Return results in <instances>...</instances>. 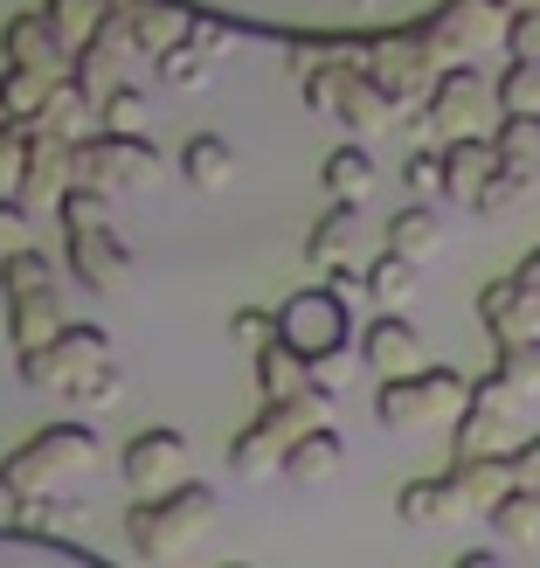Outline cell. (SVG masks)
I'll return each instance as SVG.
<instances>
[{"label":"cell","instance_id":"obj_1","mask_svg":"<svg viewBox=\"0 0 540 568\" xmlns=\"http://www.w3.org/2000/svg\"><path fill=\"white\" fill-rule=\"evenodd\" d=\"M277 339L312 367V382L333 388L339 367H347V339H354V298H339L333 284L292 292V298L277 305Z\"/></svg>","mask_w":540,"mask_h":568},{"label":"cell","instance_id":"obj_2","mask_svg":"<svg viewBox=\"0 0 540 568\" xmlns=\"http://www.w3.org/2000/svg\"><path fill=\"white\" fill-rule=\"evenodd\" d=\"M55 222H63V257H70V277L91 284V292H125L132 277V250L119 243L111 230V194L98 187H70L63 202H55Z\"/></svg>","mask_w":540,"mask_h":568},{"label":"cell","instance_id":"obj_3","mask_svg":"<svg viewBox=\"0 0 540 568\" xmlns=\"http://www.w3.org/2000/svg\"><path fill=\"white\" fill-rule=\"evenodd\" d=\"M215 506H222V499H215V486H202V478H187V486L160 493V499H132L125 541H132V555L146 561V568H166V561H181V555L208 534Z\"/></svg>","mask_w":540,"mask_h":568},{"label":"cell","instance_id":"obj_4","mask_svg":"<svg viewBox=\"0 0 540 568\" xmlns=\"http://www.w3.org/2000/svg\"><path fill=\"white\" fill-rule=\"evenodd\" d=\"M326 403H333V388H319V382H312L305 395H292V403H264V409L230 437V471L249 478V486H257V478H271V471H284L292 444L326 423Z\"/></svg>","mask_w":540,"mask_h":568},{"label":"cell","instance_id":"obj_5","mask_svg":"<svg viewBox=\"0 0 540 568\" xmlns=\"http://www.w3.org/2000/svg\"><path fill=\"white\" fill-rule=\"evenodd\" d=\"M83 465H98V430L91 423H42L35 437H21L8 458H0V493L8 499L55 493V486H70Z\"/></svg>","mask_w":540,"mask_h":568},{"label":"cell","instance_id":"obj_6","mask_svg":"<svg viewBox=\"0 0 540 568\" xmlns=\"http://www.w3.org/2000/svg\"><path fill=\"white\" fill-rule=\"evenodd\" d=\"M354 55H360V70L375 77L395 104H422V98L437 91V77L450 70L444 55H437V42H430V28H422V21H403V28H367Z\"/></svg>","mask_w":540,"mask_h":568},{"label":"cell","instance_id":"obj_7","mask_svg":"<svg viewBox=\"0 0 540 568\" xmlns=\"http://www.w3.org/2000/svg\"><path fill=\"white\" fill-rule=\"evenodd\" d=\"M465 403H471V382L458 367H422V375L375 388V423L381 430H430V423H458Z\"/></svg>","mask_w":540,"mask_h":568},{"label":"cell","instance_id":"obj_8","mask_svg":"<svg viewBox=\"0 0 540 568\" xmlns=\"http://www.w3.org/2000/svg\"><path fill=\"white\" fill-rule=\"evenodd\" d=\"M492 125H499V98L492 77H478V63H450L437 91L422 98V132H437L444 146L450 139H492Z\"/></svg>","mask_w":540,"mask_h":568},{"label":"cell","instance_id":"obj_9","mask_svg":"<svg viewBox=\"0 0 540 568\" xmlns=\"http://www.w3.org/2000/svg\"><path fill=\"white\" fill-rule=\"evenodd\" d=\"M160 174V153L153 139H111V132H83L70 146V187H98V194H119V187H146Z\"/></svg>","mask_w":540,"mask_h":568},{"label":"cell","instance_id":"obj_10","mask_svg":"<svg viewBox=\"0 0 540 568\" xmlns=\"http://www.w3.org/2000/svg\"><path fill=\"white\" fill-rule=\"evenodd\" d=\"M513 416H520V395L506 388L499 375H478L465 416L450 423V458H506V450L520 444L513 437Z\"/></svg>","mask_w":540,"mask_h":568},{"label":"cell","instance_id":"obj_11","mask_svg":"<svg viewBox=\"0 0 540 568\" xmlns=\"http://www.w3.org/2000/svg\"><path fill=\"white\" fill-rule=\"evenodd\" d=\"M98 367H111V333L104 326H63V339L42 354H21V382L42 388V395H70L77 382H91Z\"/></svg>","mask_w":540,"mask_h":568},{"label":"cell","instance_id":"obj_12","mask_svg":"<svg viewBox=\"0 0 540 568\" xmlns=\"http://www.w3.org/2000/svg\"><path fill=\"white\" fill-rule=\"evenodd\" d=\"M187 430H166V423H153V430H139L125 450H119V471H125V493L132 499H160L187 486Z\"/></svg>","mask_w":540,"mask_h":568},{"label":"cell","instance_id":"obj_13","mask_svg":"<svg viewBox=\"0 0 540 568\" xmlns=\"http://www.w3.org/2000/svg\"><path fill=\"white\" fill-rule=\"evenodd\" d=\"M506 21H513V14H506L499 0H444L422 28H430V42H437L444 63H471L478 49L506 42Z\"/></svg>","mask_w":540,"mask_h":568},{"label":"cell","instance_id":"obj_14","mask_svg":"<svg viewBox=\"0 0 540 568\" xmlns=\"http://www.w3.org/2000/svg\"><path fill=\"white\" fill-rule=\"evenodd\" d=\"M125 55H132V28H125V8H111L104 14V28L91 42H83L77 55H70V83L91 104H104L111 91H119V70H125Z\"/></svg>","mask_w":540,"mask_h":568},{"label":"cell","instance_id":"obj_15","mask_svg":"<svg viewBox=\"0 0 540 568\" xmlns=\"http://www.w3.org/2000/svg\"><path fill=\"white\" fill-rule=\"evenodd\" d=\"M478 326L492 333V347H520V339H540V298L506 271L492 284H478Z\"/></svg>","mask_w":540,"mask_h":568},{"label":"cell","instance_id":"obj_16","mask_svg":"<svg viewBox=\"0 0 540 568\" xmlns=\"http://www.w3.org/2000/svg\"><path fill=\"white\" fill-rule=\"evenodd\" d=\"M360 361L375 367L381 382H403V375H422V333L409 312H381V320L360 326Z\"/></svg>","mask_w":540,"mask_h":568},{"label":"cell","instance_id":"obj_17","mask_svg":"<svg viewBox=\"0 0 540 568\" xmlns=\"http://www.w3.org/2000/svg\"><path fill=\"white\" fill-rule=\"evenodd\" d=\"M0 63H21V70H42V77H63L70 70V49L55 42V28L35 14H8L0 21Z\"/></svg>","mask_w":540,"mask_h":568},{"label":"cell","instance_id":"obj_18","mask_svg":"<svg viewBox=\"0 0 540 568\" xmlns=\"http://www.w3.org/2000/svg\"><path fill=\"white\" fill-rule=\"evenodd\" d=\"M119 8H125V28H132V49H146V55L181 49L194 36V14H202V8H187V0H119Z\"/></svg>","mask_w":540,"mask_h":568},{"label":"cell","instance_id":"obj_19","mask_svg":"<svg viewBox=\"0 0 540 568\" xmlns=\"http://www.w3.org/2000/svg\"><path fill=\"white\" fill-rule=\"evenodd\" d=\"M0 568H111V561L91 555V548H77V541H55V534L0 527Z\"/></svg>","mask_w":540,"mask_h":568},{"label":"cell","instance_id":"obj_20","mask_svg":"<svg viewBox=\"0 0 540 568\" xmlns=\"http://www.w3.org/2000/svg\"><path fill=\"white\" fill-rule=\"evenodd\" d=\"M63 194H70V146L49 139L42 125H28V174L14 202H63Z\"/></svg>","mask_w":540,"mask_h":568},{"label":"cell","instance_id":"obj_21","mask_svg":"<svg viewBox=\"0 0 540 568\" xmlns=\"http://www.w3.org/2000/svg\"><path fill=\"white\" fill-rule=\"evenodd\" d=\"M444 478L458 486L465 514H492V506L513 493V450H506V458H450Z\"/></svg>","mask_w":540,"mask_h":568},{"label":"cell","instance_id":"obj_22","mask_svg":"<svg viewBox=\"0 0 540 568\" xmlns=\"http://www.w3.org/2000/svg\"><path fill=\"white\" fill-rule=\"evenodd\" d=\"M499 174V153H492V139H450L444 146V194L450 202H478L486 194V181Z\"/></svg>","mask_w":540,"mask_h":568},{"label":"cell","instance_id":"obj_23","mask_svg":"<svg viewBox=\"0 0 540 568\" xmlns=\"http://www.w3.org/2000/svg\"><path fill=\"white\" fill-rule=\"evenodd\" d=\"M63 298L55 292H35V298H8V339H14V354H42L63 339Z\"/></svg>","mask_w":540,"mask_h":568},{"label":"cell","instance_id":"obj_24","mask_svg":"<svg viewBox=\"0 0 540 568\" xmlns=\"http://www.w3.org/2000/svg\"><path fill=\"white\" fill-rule=\"evenodd\" d=\"M395 111H403V104H395V98L381 91V83L360 70V55H354L347 83H339V111H333V119L347 125V132H388V119H395Z\"/></svg>","mask_w":540,"mask_h":568},{"label":"cell","instance_id":"obj_25","mask_svg":"<svg viewBox=\"0 0 540 568\" xmlns=\"http://www.w3.org/2000/svg\"><path fill=\"white\" fill-rule=\"evenodd\" d=\"M63 77H42V70H21V63H0V125H35L42 104L55 98Z\"/></svg>","mask_w":540,"mask_h":568},{"label":"cell","instance_id":"obj_26","mask_svg":"<svg viewBox=\"0 0 540 568\" xmlns=\"http://www.w3.org/2000/svg\"><path fill=\"white\" fill-rule=\"evenodd\" d=\"M388 250H395V257H409V264H430L437 250H444V215H437L430 202L395 209V215H388Z\"/></svg>","mask_w":540,"mask_h":568},{"label":"cell","instance_id":"obj_27","mask_svg":"<svg viewBox=\"0 0 540 568\" xmlns=\"http://www.w3.org/2000/svg\"><path fill=\"white\" fill-rule=\"evenodd\" d=\"M339 465H347V444H339L333 423H319V430H305V437L292 444V458H284V478H292V486H326Z\"/></svg>","mask_w":540,"mask_h":568},{"label":"cell","instance_id":"obj_28","mask_svg":"<svg viewBox=\"0 0 540 568\" xmlns=\"http://www.w3.org/2000/svg\"><path fill=\"white\" fill-rule=\"evenodd\" d=\"M395 514H403L409 527H444V520L465 514V499H458V486L437 471V478H409V486L395 493Z\"/></svg>","mask_w":540,"mask_h":568},{"label":"cell","instance_id":"obj_29","mask_svg":"<svg viewBox=\"0 0 540 568\" xmlns=\"http://www.w3.org/2000/svg\"><path fill=\"white\" fill-rule=\"evenodd\" d=\"M181 174H187V187H230L236 181V146L222 132H194L187 146H181Z\"/></svg>","mask_w":540,"mask_h":568},{"label":"cell","instance_id":"obj_30","mask_svg":"<svg viewBox=\"0 0 540 568\" xmlns=\"http://www.w3.org/2000/svg\"><path fill=\"white\" fill-rule=\"evenodd\" d=\"M354 230H360V209L354 202H333L319 222H312V236H305V264L312 271H339V264H347Z\"/></svg>","mask_w":540,"mask_h":568},{"label":"cell","instance_id":"obj_31","mask_svg":"<svg viewBox=\"0 0 540 568\" xmlns=\"http://www.w3.org/2000/svg\"><path fill=\"white\" fill-rule=\"evenodd\" d=\"M319 181H326V194L333 202H367V194H375V153L367 146H333L326 153V166H319Z\"/></svg>","mask_w":540,"mask_h":568},{"label":"cell","instance_id":"obj_32","mask_svg":"<svg viewBox=\"0 0 540 568\" xmlns=\"http://www.w3.org/2000/svg\"><path fill=\"white\" fill-rule=\"evenodd\" d=\"M249 361H257V395H264V403H292V395L312 388V367L284 347V339H277V347H264V354H249Z\"/></svg>","mask_w":540,"mask_h":568},{"label":"cell","instance_id":"obj_33","mask_svg":"<svg viewBox=\"0 0 540 568\" xmlns=\"http://www.w3.org/2000/svg\"><path fill=\"white\" fill-rule=\"evenodd\" d=\"M486 527L499 534L506 548H540V493H527V486H513L492 514H486Z\"/></svg>","mask_w":540,"mask_h":568},{"label":"cell","instance_id":"obj_34","mask_svg":"<svg viewBox=\"0 0 540 568\" xmlns=\"http://www.w3.org/2000/svg\"><path fill=\"white\" fill-rule=\"evenodd\" d=\"M104 14H111V0H42V21L55 28V42H63L70 55L104 28Z\"/></svg>","mask_w":540,"mask_h":568},{"label":"cell","instance_id":"obj_35","mask_svg":"<svg viewBox=\"0 0 540 568\" xmlns=\"http://www.w3.org/2000/svg\"><path fill=\"white\" fill-rule=\"evenodd\" d=\"M55 277H63V271H55V257H49V250H35V243L14 250V257H0V292H8V298L55 292Z\"/></svg>","mask_w":540,"mask_h":568},{"label":"cell","instance_id":"obj_36","mask_svg":"<svg viewBox=\"0 0 540 568\" xmlns=\"http://www.w3.org/2000/svg\"><path fill=\"white\" fill-rule=\"evenodd\" d=\"M416 277H422V264H409V257H395V250H381V257L367 264V298H381L388 312H403V305L416 298Z\"/></svg>","mask_w":540,"mask_h":568},{"label":"cell","instance_id":"obj_37","mask_svg":"<svg viewBox=\"0 0 540 568\" xmlns=\"http://www.w3.org/2000/svg\"><path fill=\"white\" fill-rule=\"evenodd\" d=\"M499 119H540V63H506L492 77Z\"/></svg>","mask_w":540,"mask_h":568},{"label":"cell","instance_id":"obj_38","mask_svg":"<svg viewBox=\"0 0 540 568\" xmlns=\"http://www.w3.org/2000/svg\"><path fill=\"white\" fill-rule=\"evenodd\" d=\"M91 119H98V104H91V98H83V91H77V83H55V98L42 104V119H35V125H42L49 139H63V146H77V132H83V125H91Z\"/></svg>","mask_w":540,"mask_h":568},{"label":"cell","instance_id":"obj_39","mask_svg":"<svg viewBox=\"0 0 540 568\" xmlns=\"http://www.w3.org/2000/svg\"><path fill=\"white\" fill-rule=\"evenodd\" d=\"M146 125H153V104H146V91H132V83H119V91L98 104V132H111V139H146Z\"/></svg>","mask_w":540,"mask_h":568},{"label":"cell","instance_id":"obj_40","mask_svg":"<svg viewBox=\"0 0 540 568\" xmlns=\"http://www.w3.org/2000/svg\"><path fill=\"white\" fill-rule=\"evenodd\" d=\"M208 63H215V49H202V42H181V49H166V55H153V70H160V83H174V91H202L208 83Z\"/></svg>","mask_w":540,"mask_h":568},{"label":"cell","instance_id":"obj_41","mask_svg":"<svg viewBox=\"0 0 540 568\" xmlns=\"http://www.w3.org/2000/svg\"><path fill=\"white\" fill-rule=\"evenodd\" d=\"M77 514H83V499L70 506L63 493H28V499H14V527L21 534H55V527L77 520Z\"/></svg>","mask_w":540,"mask_h":568},{"label":"cell","instance_id":"obj_42","mask_svg":"<svg viewBox=\"0 0 540 568\" xmlns=\"http://www.w3.org/2000/svg\"><path fill=\"white\" fill-rule=\"evenodd\" d=\"M492 375L506 382L527 403V395H540V339H520V347H499V361H492Z\"/></svg>","mask_w":540,"mask_h":568},{"label":"cell","instance_id":"obj_43","mask_svg":"<svg viewBox=\"0 0 540 568\" xmlns=\"http://www.w3.org/2000/svg\"><path fill=\"white\" fill-rule=\"evenodd\" d=\"M527 187H533V166H513V160H499V174L486 181V194H478V215H506V209H520L527 202Z\"/></svg>","mask_w":540,"mask_h":568},{"label":"cell","instance_id":"obj_44","mask_svg":"<svg viewBox=\"0 0 540 568\" xmlns=\"http://www.w3.org/2000/svg\"><path fill=\"white\" fill-rule=\"evenodd\" d=\"M492 153L513 160V166H533L540 160V119H499L492 125Z\"/></svg>","mask_w":540,"mask_h":568},{"label":"cell","instance_id":"obj_45","mask_svg":"<svg viewBox=\"0 0 540 568\" xmlns=\"http://www.w3.org/2000/svg\"><path fill=\"white\" fill-rule=\"evenodd\" d=\"M21 174H28V125H0V202L21 194Z\"/></svg>","mask_w":540,"mask_h":568},{"label":"cell","instance_id":"obj_46","mask_svg":"<svg viewBox=\"0 0 540 568\" xmlns=\"http://www.w3.org/2000/svg\"><path fill=\"white\" fill-rule=\"evenodd\" d=\"M230 339L243 354H264V347H277V312H257V305H243L236 320H230Z\"/></svg>","mask_w":540,"mask_h":568},{"label":"cell","instance_id":"obj_47","mask_svg":"<svg viewBox=\"0 0 540 568\" xmlns=\"http://www.w3.org/2000/svg\"><path fill=\"white\" fill-rule=\"evenodd\" d=\"M403 181H409V194H416V202H430V194H444V146H422V153H409V160H403Z\"/></svg>","mask_w":540,"mask_h":568},{"label":"cell","instance_id":"obj_48","mask_svg":"<svg viewBox=\"0 0 540 568\" xmlns=\"http://www.w3.org/2000/svg\"><path fill=\"white\" fill-rule=\"evenodd\" d=\"M119 395H125V375H119V361H111V367H98L91 382H77L63 403L70 409H104V403H119Z\"/></svg>","mask_w":540,"mask_h":568},{"label":"cell","instance_id":"obj_49","mask_svg":"<svg viewBox=\"0 0 540 568\" xmlns=\"http://www.w3.org/2000/svg\"><path fill=\"white\" fill-rule=\"evenodd\" d=\"M506 63H540V8H520L506 21Z\"/></svg>","mask_w":540,"mask_h":568},{"label":"cell","instance_id":"obj_50","mask_svg":"<svg viewBox=\"0 0 540 568\" xmlns=\"http://www.w3.org/2000/svg\"><path fill=\"white\" fill-rule=\"evenodd\" d=\"M28 250V202H0V257Z\"/></svg>","mask_w":540,"mask_h":568},{"label":"cell","instance_id":"obj_51","mask_svg":"<svg viewBox=\"0 0 540 568\" xmlns=\"http://www.w3.org/2000/svg\"><path fill=\"white\" fill-rule=\"evenodd\" d=\"M513 486L540 493V437H520V444H513Z\"/></svg>","mask_w":540,"mask_h":568},{"label":"cell","instance_id":"obj_52","mask_svg":"<svg viewBox=\"0 0 540 568\" xmlns=\"http://www.w3.org/2000/svg\"><path fill=\"white\" fill-rule=\"evenodd\" d=\"M513 277H520V284H527V292L540 298V250H527V257L513 264Z\"/></svg>","mask_w":540,"mask_h":568},{"label":"cell","instance_id":"obj_53","mask_svg":"<svg viewBox=\"0 0 540 568\" xmlns=\"http://www.w3.org/2000/svg\"><path fill=\"white\" fill-rule=\"evenodd\" d=\"M450 568H506L492 548H471V555H458V561H450Z\"/></svg>","mask_w":540,"mask_h":568},{"label":"cell","instance_id":"obj_54","mask_svg":"<svg viewBox=\"0 0 540 568\" xmlns=\"http://www.w3.org/2000/svg\"><path fill=\"white\" fill-rule=\"evenodd\" d=\"M499 8H506V14H520V8H540V0H499Z\"/></svg>","mask_w":540,"mask_h":568},{"label":"cell","instance_id":"obj_55","mask_svg":"<svg viewBox=\"0 0 540 568\" xmlns=\"http://www.w3.org/2000/svg\"><path fill=\"white\" fill-rule=\"evenodd\" d=\"M222 568H249V561H222Z\"/></svg>","mask_w":540,"mask_h":568}]
</instances>
